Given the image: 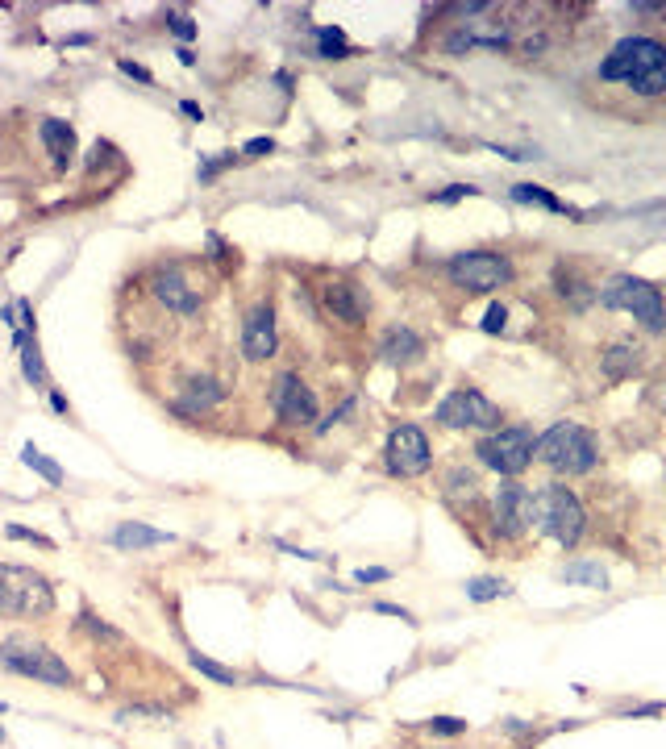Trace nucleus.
I'll list each match as a JSON object with an SVG mask.
<instances>
[{"label": "nucleus", "instance_id": "obj_1", "mask_svg": "<svg viewBox=\"0 0 666 749\" xmlns=\"http://www.w3.org/2000/svg\"><path fill=\"white\" fill-rule=\"evenodd\" d=\"M600 80L625 84L637 96L666 92V46L654 38H621L600 63Z\"/></svg>", "mask_w": 666, "mask_h": 749}, {"label": "nucleus", "instance_id": "obj_2", "mask_svg": "<svg viewBox=\"0 0 666 749\" xmlns=\"http://www.w3.org/2000/svg\"><path fill=\"white\" fill-rule=\"evenodd\" d=\"M537 458L558 475H587L600 462V437L575 421H558L537 437Z\"/></svg>", "mask_w": 666, "mask_h": 749}, {"label": "nucleus", "instance_id": "obj_3", "mask_svg": "<svg viewBox=\"0 0 666 749\" xmlns=\"http://www.w3.org/2000/svg\"><path fill=\"white\" fill-rule=\"evenodd\" d=\"M0 612L42 621V616L55 612V587H50L46 575L30 571V566L0 562Z\"/></svg>", "mask_w": 666, "mask_h": 749}, {"label": "nucleus", "instance_id": "obj_4", "mask_svg": "<svg viewBox=\"0 0 666 749\" xmlns=\"http://www.w3.org/2000/svg\"><path fill=\"white\" fill-rule=\"evenodd\" d=\"M0 670H9V675H21V679H34V683H46V687H71V666L50 650V645L34 641V637H9L0 641Z\"/></svg>", "mask_w": 666, "mask_h": 749}, {"label": "nucleus", "instance_id": "obj_5", "mask_svg": "<svg viewBox=\"0 0 666 749\" xmlns=\"http://www.w3.org/2000/svg\"><path fill=\"white\" fill-rule=\"evenodd\" d=\"M583 521H587V516H583V504H579V496L571 492V487L550 483V487H542V492L533 496V525H537V533L554 537L562 550L579 546Z\"/></svg>", "mask_w": 666, "mask_h": 749}, {"label": "nucleus", "instance_id": "obj_6", "mask_svg": "<svg viewBox=\"0 0 666 749\" xmlns=\"http://www.w3.org/2000/svg\"><path fill=\"white\" fill-rule=\"evenodd\" d=\"M604 308H625V313H633L637 321H642L650 333H662L666 329V304H662V292L654 288V283L637 279V275H617L604 288Z\"/></svg>", "mask_w": 666, "mask_h": 749}, {"label": "nucleus", "instance_id": "obj_7", "mask_svg": "<svg viewBox=\"0 0 666 749\" xmlns=\"http://www.w3.org/2000/svg\"><path fill=\"white\" fill-rule=\"evenodd\" d=\"M475 458L483 462V467H492L496 475H521L529 462L537 458V437L529 433V429H496V433H488L483 442L475 446Z\"/></svg>", "mask_w": 666, "mask_h": 749}, {"label": "nucleus", "instance_id": "obj_8", "mask_svg": "<svg viewBox=\"0 0 666 749\" xmlns=\"http://www.w3.org/2000/svg\"><path fill=\"white\" fill-rule=\"evenodd\" d=\"M446 275L458 288H471V292H496L504 283H512V263L504 254L492 250H467V254H454L446 263Z\"/></svg>", "mask_w": 666, "mask_h": 749}, {"label": "nucleus", "instance_id": "obj_9", "mask_svg": "<svg viewBox=\"0 0 666 749\" xmlns=\"http://www.w3.org/2000/svg\"><path fill=\"white\" fill-rule=\"evenodd\" d=\"M433 417H438L446 429H496L500 425V408L483 392H475V387H458V392H450L438 404Z\"/></svg>", "mask_w": 666, "mask_h": 749}, {"label": "nucleus", "instance_id": "obj_10", "mask_svg": "<svg viewBox=\"0 0 666 749\" xmlns=\"http://www.w3.org/2000/svg\"><path fill=\"white\" fill-rule=\"evenodd\" d=\"M429 462H433L429 437L417 425H396L388 437V471L400 479H413V475L429 471Z\"/></svg>", "mask_w": 666, "mask_h": 749}, {"label": "nucleus", "instance_id": "obj_11", "mask_svg": "<svg viewBox=\"0 0 666 749\" xmlns=\"http://www.w3.org/2000/svg\"><path fill=\"white\" fill-rule=\"evenodd\" d=\"M271 408H275L288 425H313V421H317V396H313V387L304 383L300 375H292V371L275 375Z\"/></svg>", "mask_w": 666, "mask_h": 749}, {"label": "nucleus", "instance_id": "obj_12", "mask_svg": "<svg viewBox=\"0 0 666 749\" xmlns=\"http://www.w3.org/2000/svg\"><path fill=\"white\" fill-rule=\"evenodd\" d=\"M533 525V496H529V487L517 483V479H508L496 487V533L500 537H521L525 529Z\"/></svg>", "mask_w": 666, "mask_h": 749}, {"label": "nucleus", "instance_id": "obj_13", "mask_svg": "<svg viewBox=\"0 0 666 749\" xmlns=\"http://www.w3.org/2000/svg\"><path fill=\"white\" fill-rule=\"evenodd\" d=\"M321 308L333 321L358 325L371 313V296H367V288H358L354 279H329V283H321Z\"/></svg>", "mask_w": 666, "mask_h": 749}, {"label": "nucleus", "instance_id": "obj_14", "mask_svg": "<svg viewBox=\"0 0 666 749\" xmlns=\"http://www.w3.org/2000/svg\"><path fill=\"white\" fill-rule=\"evenodd\" d=\"M150 292H155V300L167 308V313L175 317H196L200 313V292L188 283V275L179 267H163L155 271V279H150Z\"/></svg>", "mask_w": 666, "mask_h": 749}, {"label": "nucleus", "instance_id": "obj_15", "mask_svg": "<svg viewBox=\"0 0 666 749\" xmlns=\"http://www.w3.org/2000/svg\"><path fill=\"white\" fill-rule=\"evenodd\" d=\"M279 346V333H275V308L271 304H254L250 313L242 317V354L250 363H263L271 358Z\"/></svg>", "mask_w": 666, "mask_h": 749}, {"label": "nucleus", "instance_id": "obj_16", "mask_svg": "<svg viewBox=\"0 0 666 749\" xmlns=\"http://www.w3.org/2000/svg\"><path fill=\"white\" fill-rule=\"evenodd\" d=\"M38 138H42V146L50 150V159H55L59 171L75 159V129H71L67 121H59V117H42V121H38Z\"/></svg>", "mask_w": 666, "mask_h": 749}, {"label": "nucleus", "instance_id": "obj_17", "mask_svg": "<svg viewBox=\"0 0 666 749\" xmlns=\"http://www.w3.org/2000/svg\"><path fill=\"white\" fill-rule=\"evenodd\" d=\"M379 350H383V358H388L392 367H408V363H417V358H421L425 342H421V338H417V333L408 329V325H396V329L383 333Z\"/></svg>", "mask_w": 666, "mask_h": 749}, {"label": "nucleus", "instance_id": "obj_18", "mask_svg": "<svg viewBox=\"0 0 666 749\" xmlns=\"http://www.w3.org/2000/svg\"><path fill=\"white\" fill-rule=\"evenodd\" d=\"M167 541H175V537L163 533V529H150L142 521H125V525L113 529V546L117 550H155V546H167Z\"/></svg>", "mask_w": 666, "mask_h": 749}, {"label": "nucleus", "instance_id": "obj_19", "mask_svg": "<svg viewBox=\"0 0 666 749\" xmlns=\"http://www.w3.org/2000/svg\"><path fill=\"white\" fill-rule=\"evenodd\" d=\"M225 400V387L217 383V379H209V375H200V379H192L188 387H184V396L175 400V408L179 412H209L213 404H221Z\"/></svg>", "mask_w": 666, "mask_h": 749}, {"label": "nucleus", "instance_id": "obj_20", "mask_svg": "<svg viewBox=\"0 0 666 749\" xmlns=\"http://www.w3.org/2000/svg\"><path fill=\"white\" fill-rule=\"evenodd\" d=\"M13 346L21 350V371H25V379H30L34 387H46L50 383V375H46V367H42V354H38V338L30 329H17L13 333Z\"/></svg>", "mask_w": 666, "mask_h": 749}, {"label": "nucleus", "instance_id": "obj_21", "mask_svg": "<svg viewBox=\"0 0 666 749\" xmlns=\"http://www.w3.org/2000/svg\"><path fill=\"white\" fill-rule=\"evenodd\" d=\"M600 367H604L608 379H625V375H633L637 367H642V346H629V342L612 346V350H604Z\"/></svg>", "mask_w": 666, "mask_h": 749}, {"label": "nucleus", "instance_id": "obj_22", "mask_svg": "<svg viewBox=\"0 0 666 749\" xmlns=\"http://www.w3.org/2000/svg\"><path fill=\"white\" fill-rule=\"evenodd\" d=\"M512 200H521V204H542V209H550V213H567V217H583L579 209H571L567 200H558L554 192H546V188H537V184H517L512 188Z\"/></svg>", "mask_w": 666, "mask_h": 749}, {"label": "nucleus", "instance_id": "obj_23", "mask_svg": "<svg viewBox=\"0 0 666 749\" xmlns=\"http://www.w3.org/2000/svg\"><path fill=\"white\" fill-rule=\"evenodd\" d=\"M562 583H579V587H608V571L600 562H567L562 566Z\"/></svg>", "mask_w": 666, "mask_h": 749}, {"label": "nucleus", "instance_id": "obj_24", "mask_svg": "<svg viewBox=\"0 0 666 749\" xmlns=\"http://www.w3.org/2000/svg\"><path fill=\"white\" fill-rule=\"evenodd\" d=\"M508 583L504 579H496V575H479V579H467V600H475V604H492V600H500V596H508Z\"/></svg>", "mask_w": 666, "mask_h": 749}, {"label": "nucleus", "instance_id": "obj_25", "mask_svg": "<svg viewBox=\"0 0 666 749\" xmlns=\"http://www.w3.org/2000/svg\"><path fill=\"white\" fill-rule=\"evenodd\" d=\"M313 42H317V55H321V59H346V55H350L346 34L333 30V25H321V30L313 34Z\"/></svg>", "mask_w": 666, "mask_h": 749}, {"label": "nucleus", "instance_id": "obj_26", "mask_svg": "<svg viewBox=\"0 0 666 749\" xmlns=\"http://www.w3.org/2000/svg\"><path fill=\"white\" fill-rule=\"evenodd\" d=\"M21 462H25V467H30V471H38L46 483H63V467H59V462L55 458H46V454H38L34 446H21Z\"/></svg>", "mask_w": 666, "mask_h": 749}, {"label": "nucleus", "instance_id": "obj_27", "mask_svg": "<svg viewBox=\"0 0 666 749\" xmlns=\"http://www.w3.org/2000/svg\"><path fill=\"white\" fill-rule=\"evenodd\" d=\"M188 662L200 670L204 679H213V683H221V687H234V683H242V679H238V670H229V666H221V662H213V658H204V654H196V650L188 654Z\"/></svg>", "mask_w": 666, "mask_h": 749}, {"label": "nucleus", "instance_id": "obj_28", "mask_svg": "<svg viewBox=\"0 0 666 749\" xmlns=\"http://www.w3.org/2000/svg\"><path fill=\"white\" fill-rule=\"evenodd\" d=\"M75 625H80L84 633H92V637H105V641H121V633H117L113 625H105V621H100V616H92L88 608L80 612V621H75Z\"/></svg>", "mask_w": 666, "mask_h": 749}, {"label": "nucleus", "instance_id": "obj_29", "mask_svg": "<svg viewBox=\"0 0 666 749\" xmlns=\"http://www.w3.org/2000/svg\"><path fill=\"white\" fill-rule=\"evenodd\" d=\"M167 30H171L179 42H192V38H196V21H188V13L171 9V13H167Z\"/></svg>", "mask_w": 666, "mask_h": 749}, {"label": "nucleus", "instance_id": "obj_30", "mask_svg": "<svg viewBox=\"0 0 666 749\" xmlns=\"http://www.w3.org/2000/svg\"><path fill=\"white\" fill-rule=\"evenodd\" d=\"M429 733H433V737H458V733H467V720H458V716H433V720H429Z\"/></svg>", "mask_w": 666, "mask_h": 749}, {"label": "nucleus", "instance_id": "obj_31", "mask_svg": "<svg viewBox=\"0 0 666 749\" xmlns=\"http://www.w3.org/2000/svg\"><path fill=\"white\" fill-rule=\"evenodd\" d=\"M5 533H9L13 541H34V546H38V550H55V541H50L46 533H34V529H25V525H9Z\"/></svg>", "mask_w": 666, "mask_h": 749}, {"label": "nucleus", "instance_id": "obj_32", "mask_svg": "<svg viewBox=\"0 0 666 749\" xmlns=\"http://www.w3.org/2000/svg\"><path fill=\"white\" fill-rule=\"evenodd\" d=\"M229 163H234V154H221V159H209V163H200V171H196V175H200V184H213V179H217V175H221V171H225Z\"/></svg>", "mask_w": 666, "mask_h": 749}, {"label": "nucleus", "instance_id": "obj_33", "mask_svg": "<svg viewBox=\"0 0 666 749\" xmlns=\"http://www.w3.org/2000/svg\"><path fill=\"white\" fill-rule=\"evenodd\" d=\"M117 67H121L125 75H130V80H138V84H155V75H150V71H146L142 63H134V59H121Z\"/></svg>", "mask_w": 666, "mask_h": 749}, {"label": "nucleus", "instance_id": "obj_34", "mask_svg": "<svg viewBox=\"0 0 666 749\" xmlns=\"http://www.w3.org/2000/svg\"><path fill=\"white\" fill-rule=\"evenodd\" d=\"M504 321H508V308H504V304H492V308H488V317H483V329H488V333H500Z\"/></svg>", "mask_w": 666, "mask_h": 749}, {"label": "nucleus", "instance_id": "obj_35", "mask_svg": "<svg viewBox=\"0 0 666 749\" xmlns=\"http://www.w3.org/2000/svg\"><path fill=\"white\" fill-rule=\"evenodd\" d=\"M379 579H392L388 566H363V571H354V583H379Z\"/></svg>", "mask_w": 666, "mask_h": 749}, {"label": "nucleus", "instance_id": "obj_36", "mask_svg": "<svg viewBox=\"0 0 666 749\" xmlns=\"http://www.w3.org/2000/svg\"><path fill=\"white\" fill-rule=\"evenodd\" d=\"M463 196H475V188H471V184H454V188L438 192L433 200H438V204H454V200H463Z\"/></svg>", "mask_w": 666, "mask_h": 749}, {"label": "nucleus", "instance_id": "obj_37", "mask_svg": "<svg viewBox=\"0 0 666 749\" xmlns=\"http://www.w3.org/2000/svg\"><path fill=\"white\" fill-rule=\"evenodd\" d=\"M242 150L250 154V159H263V154H271V150H275V142H271V138H250Z\"/></svg>", "mask_w": 666, "mask_h": 749}, {"label": "nucleus", "instance_id": "obj_38", "mask_svg": "<svg viewBox=\"0 0 666 749\" xmlns=\"http://www.w3.org/2000/svg\"><path fill=\"white\" fill-rule=\"evenodd\" d=\"M179 109L188 113V121H204V109L196 105V100H179Z\"/></svg>", "mask_w": 666, "mask_h": 749}, {"label": "nucleus", "instance_id": "obj_39", "mask_svg": "<svg viewBox=\"0 0 666 749\" xmlns=\"http://www.w3.org/2000/svg\"><path fill=\"white\" fill-rule=\"evenodd\" d=\"M375 608H379V612H388V616H404V621H413V616H408L404 608H396V604H375Z\"/></svg>", "mask_w": 666, "mask_h": 749}, {"label": "nucleus", "instance_id": "obj_40", "mask_svg": "<svg viewBox=\"0 0 666 749\" xmlns=\"http://www.w3.org/2000/svg\"><path fill=\"white\" fill-rule=\"evenodd\" d=\"M179 63H184V67H192V63H196V55H192L188 46H179Z\"/></svg>", "mask_w": 666, "mask_h": 749}, {"label": "nucleus", "instance_id": "obj_41", "mask_svg": "<svg viewBox=\"0 0 666 749\" xmlns=\"http://www.w3.org/2000/svg\"><path fill=\"white\" fill-rule=\"evenodd\" d=\"M50 404H55V412H67V400L59 392H50Z\"/></svg>", "mask_w": 666, "mask_h": 749}, {"label": "nucleus", "instance_id": "obj_42", "mask_svg": "<svg viewBox=\"0 0 666 749\" xmlns=\"http://www.w3.org/2000/svg\"><path fill=\"white\" fill-rule=\"evenodd\" d=\"M0 741H5V729H0Z\"/></svg>", "mask_w": 666, "mask_h": 749}, {"label": "nucleus", "instance_id": "obj_43", "mask_svg": "<svg viewBox=\"0 0 666 749\" xmlns=\"http://www.w3.org/2000/svg\"><path fill=\"white\" fill-rule=\"evenodd\" d=\"M0 712H5V704H0Z\"/></svg>", "mask_w": 666, "mask_h": 749}]
</instances>
